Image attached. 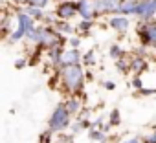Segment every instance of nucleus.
I'll return each instance as SVG.
<instances>
[{"instance_id": "1", "label": "nucleus", "mask_w": 156, "mask_h": 143, "mask_svg": "<svg viewBox=\"0 0 156 143\" xmlns=\"http://www.w3.org/2000/svg\"><path fill=\"white\" fill-rule=\"evenodd\" d=\"M61 88L70 94V96H81L85 83H87V75H85V68L83 64H70V66H62L61 68Z\"/></svg>"}, {"instance_id": "2", "label": "nucleus", "mask_w": 156, "mask_h": 143, "mask_svg": "<svg viewBox=\"0 0 156 143\" xmlns=\"http://www.w3.org/2000/svg\"><path fill=\"white\" fill-rule=\"evenodd\" d=\"M15 17H17V28H15V30L9 33V37H8V42H9V44H17V42H20V40L26 39L28 33L37 26V20L31 19V17H30L20 6H17Z\"/></svg>"}, {"instance_id": "3", "label": "nucleus", "mask_w": 156, "mask_h": 143, "mask_svg": "<svg viewBox=\"0 0 156 143\" xmlns=\"http://www.w3.org/2000/svg\"><path fill=\"white\" fill-rule=\"evenodd\" d=\"M70 125H72V114L66 110L64 103L55 105V108H53V112L50 114V119H48V128L53 134H57V132H64Z\"/></svg>"}, {"instance_id": "4", "label": "nucleus", "mask_w": 156, "mask_h": 143, "mask_svg": "<svg viewBox=\"0 0 156 143\" xmlns=\"http://www.w3.org/2000/svg\"><path fill=\"white\" fill-rule=\"evenodd\" d=\"M77 9H79V0H61L57 4V8L53 9V13H55L57 19L72 20L75 15H79Z\"/></svg>"}, {"instance_id": "5", "label": "nucleus", "mask_w": 156, "mask_h": 143, "mask_svg": "<svg viewBox=\"0 0 156 143\" xmlns=\"http://www.w3.org/2000/svg\"><path fill=\"white\" fill-rule=\"evenodd\" d=\"M156 15V0H136L134 17H140L143 20H151Z\"/></svg>"}, {"instance_id": "6", "label": "nucleus", "mask_w": 156, "mask_h": 143, "mask_svg": "<svg viewBox=\"0 0 156 143\" xmlns=\"http://www.w3.org/2000/svg\"><path fill=\"white\" fill-rule=\"evenodd\" d=\"M62 53H64V46H53V48L46 50L44 57L48 61V68H51L53 72L61 70L62 68Z\"/></svg>"}, {"instance_id": "7", "label": "nucleus", "mask_w": 156, "mask_h": 143, "mask_svg": "<svg viewBox=\"0 0 156 143\" xmlns=\"http://www.w3.org/2000/svg\"><path fill=\"white\" fill-rule=\"evenodd\" d=\"M94 2V9H96V17L99 15H107V13H116L118 6L123 0H92Z\"/></svg>"}, {"instance_id": "8", "label": "nucleus", "mask_w": 156, "mask_h": 143, "mask_svg": "<svg viewBox=\"0 0 156 143\" xmlns=\"http://www.w3.org/2000/svg\"><path fill=\"white\" fill-rule=\"evenodd\" d=\"M138 33H140V39H141V42H143L145 46L156 48V24H154V22L143 24Z\"/></svg>"}, {"instance_id": "9", "label": "nucleus", "mask_w": 156, "mask_h": 143, "mask_svg": "<svg viewBox=\"0 0 156 143\" xmlns=\"http://www.w3.org/2000/svg\"><path fill=\"white\" fill-rule=\"evenodd\" d=\"M83 62V55L79 51V48H64L62 53V66H70V64H79Z\"/></svg>"}, {"instance_id": "10", "label": "nucleus", "mask_w": 156, "mask_h": 143, "mask_svg": "<svg viewBox=\"0 0 156 143\" xmlns=\"http://www.w3.org/2000/svg\"><path fill=\"white\" fill-rule=\"evenodd\" d=\"M81 19L85 20H94L96 19V9H94V2L92 0H79V9H77Z\"/></svg>"}, {"instance_id": "11", "label": "nucleus", "mask_w": 156, "mask_h": 143, "mask_svg": "<svg viewBox=\"0 0 156 143\" xmlns=\"http://www.w3.org/2000/svg\"><path fill=\"white\" fill-rule=\"evenodd\" d=\"M108 24H110L112 30H116L119 33H125L129 30V26H130V22H129V19L125 15H114V17H110Z\"/></svg>"}, {"instance_id": "12", "label": "nucleus", "mask_w": 156, "mask_h": 143, "mask_svg": "<svg viewBox=\"0 0 156 143\" xmlns=\"http://www.w3.org/2000/svg\"><path fill=\"white\" fill-rule=\"evenodd\" d=\"M64 103V106H66V110L72 114V116H75V114H79L81 112V108H83V103H81V97L79 96H70L66 101H62Z\"/></svg>"}, {"instance_id": "13", "label": "nucleus", "mask_w": 156, "mask_h": 143, "mask_svg": "<svg viewBox=\"0 0 156 143\" xmlns=\"http://www.w3.org/2000/svg\"><path fill=\"white\" fill-rule=\"evenodd\" d=\"M31 19H35L37 22H44V17H46V9H42V8H37V6H31V4H24V6H20Z\"/></svg>"}, {"instance_id": "14", "label": "nucleus", "mask_w": 156, "mask_h": 143, "mask_svg": "<svg viewBox=\"0 0 156 143\" xmlns=\"http://www.w3.org/2000/svg\"><path fill=\"white\" fill-rule=\"evenodd\" d=\"M51 26H53L61 35H66V37H68V35H73V31H75V28L70 24V20H62V19H55V22H53Z\"/></svg>"}, {"instance_id": "15", "label": "nucleus", "mask_w": 156, "mask_h": 143, "mask_svg": "<svg viewBox=\"0 0 156 143\" xmlns=\"http://www.w3.org/2000/svg\"><path fill=\"white\" fill-rule=\"evenodd\" d=\"M88 138L98 143H107V132H103L101 128H96V127L88 128Z\"/></svg>"}, {"instance_id": "16", "label": "nucleus", "mask_w": 156, "mask_h": 143, "mask_svg": "<svg viewBox=\"0 0 156 143\" xmlns=\"http://www.w3.org/2000/svg\"><path fill=\"white\" fill-rule=\"evenodd\" d=\"M92 28H94V20H85V19H81V22L75 26V31H79V33H88Z\"/></svg>"}, {"instance_id": "17", "label": "nucleus", "mask_w": 156, "mask_h": 143, "mask_svg": "<svg viewBox=\"0 0 156 143\" xmlns=\"http://www.w3.org/2000/svg\"><path fill=\"white\" fill-rule=\"evenodd\" d=\"M130 68H132L134 72H141V70L145 68V61H143L141 57H136V59H132V62H130Z\"/></svg>"}, {"instance_id": "18", "label": "nucleus", "mask_w": 156, "mask_h": 143, "mask_svg": "<svg viewBox=\"0 0 156 143\" xmlns=\"http://www.w3.org/2000/svg\"><path fill=\"white\" fill-rule=\"evenodd\" d=\"M51 139H53V132H51L50 128H46V130L41 132V136H39V143H51Z\"/></svg>"}, {"instance_id": "19", "label": "nucleus", "mask_w": 156, "mask_h": 143, "mask_svg": "<svg viewBox=\"0 0 156 143\" xmlns=\"http://www.w3.org/2000/svg\"><path fill=\"white\" fill-rule=\"evenodd\" d=\"M83 64H87V66L96 64V55H94V51H92V50H90V51H87V53L83 55Z\"/></svg>"}, {"instance_id": "20", "label": "nucleus", "mask_w": 156, "mask_h": 143, "mask_svg": "<svg viewBox=\"0 0 156 143\" xmlns=\"http://www.w3.org/2000/svg\"><path fill=\"white\" fill-rule=\"evenodd\" d=\"M119 121H121L119 110H112V112H110V116H108V123H110L112 127H116V125H119Z\"/></svg>"}, {"instance_id": "21", "label": "nucleus", "mask_w": 156, "mask_h": 143, "mask_svg": "<svg viewBox=\"0 0 156 143\" xmlns=\"http://www.w3.org/2000/svg\"><path fill=\"white\" fill-rule=\"evenodd\" d=\"M108 53H110V57L112 59H119V57H123V50L118 46V44H114V46H110V50H108Z\"/></svg>"}, {"instance_id": "22", "label": "nucleus", "mask_w": 156, "mask_h": 143, "mask_svg": "<svg viewBox=\"0 0 156 143\" xmlns=\"http://www.w3.org/2000/svg\"><path fill=\"white\" fill-rule=\"evenodd\" d=\"M68 46H70V48H79V46H81V39L70 35V37H68Z\"/></svg>"}, {"instance_id": "23", "label": "nucleus", "mask_w": 156, "mask_h": 143, "mask_svg": "<svg viewBox=\"0 0 156 143\" xmlns=\"http://www.w3.org/2000/svg\"><path fill=\"white\" fill-rule=\"evenodd\" d=\"M70 130H72V134H79V132L83 130L81 119H79V121H75V123H72V125H70Z\"/></svg>"}, {"instance_id": "24", "label": "nucleus", "mask_w": 156, "mask_h": 143, "mask_svg": "<svg viewBox=\"0 0 156 143\" xmlns=\"http://www.w3.org/2000/svg\"><path fill=\"white\" fill-rule=\"evenodd\" d=\"M28 66V59L26 57H19L17 61H15V68L17 70H22V68H26Z\"/></svg>"}, {"instance_id": "25", "label": "nucleus", "mask_w": 156, "mask_h": 143, "mask_svg": "<svg viewBox=\"0 0 156 143\" xmlns=\"http://www.w3.org/2000/svg\"><path fill=\"white\" fill-rule=\"evenodd\" d=\"M132 86H134L136 90H141V86H143V85H141V79H140V77H134V79H132Z\"/></svg>"}, {"instance_id": "26", "label": "nucleus", "mask_w": 156, "mask_h": 143, "mask_svg": "<svg viewBox=\"0 0 156 143\" xmlns=\"http://www.w3.org/2000/svg\"><path fill=\"white\" fill-rule=\"evenodd\" d=\"M145 143H156V130H154L151 136H147V138H145Z\"/></svg>"}, {"instance_id": "27", "label": "nucleus", "mask_w": 156, "mask_h": 143, "mask_svg": "<svg viewBox=\"0 0 156 143\" xmlns=\"http://www.w3.org/2000/svg\"><path fill=\"white\" fill-rule=\"evenodd\" d=\"M105 88H107V90H114V88H116V85H114L112 81H105Z\"/></svg>"}, {"instance_id": "28", "label": "nucleus", "mask_w": 156, "mask_h": 143, "mask_svg": "<svg viewBox=\"0 0 156 143\" xmlns=\"http://www.w3.org/2000/svg\"><path fill=\"white\" fill-rule=\"evenodd\" d=\"M123 143H140V139H138V138H132V139H127V141H123Z\"/></svg>"}]
</instances>
